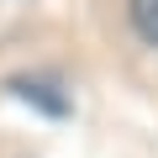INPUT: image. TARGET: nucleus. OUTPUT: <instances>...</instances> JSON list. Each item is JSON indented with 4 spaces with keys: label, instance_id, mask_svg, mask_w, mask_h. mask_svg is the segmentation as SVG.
Instances as JSON below:
<instances>
[{
    "label": "nucleus",
    "instance_id": "f257e3e1",
    "mask_svg": "<svg viewBox=\"0 0 158 158\" xmlns=\"http://www.w3.org/2000/svg\"><path fill=\"white\" fill-rule=\"evenodd\" d=\"M132 27L158 48V0H132Z\"/></svg>",
    "mask_w": 158,
    "mask_h": 158
}]
</instances>
